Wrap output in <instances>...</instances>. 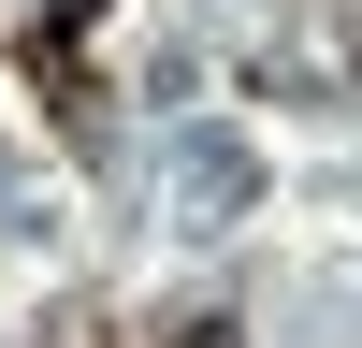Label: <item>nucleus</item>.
<instances>
[{
    "label": "nucleus",
    "mask_w": 362,
    "mask_h": 348,
    "mask_svg": "<svg viewBox=\"0 0 362 348\" xmlns=\"http://www.w3.org/2000/svg\"><path fill=\"white\" fill-rule=\"evenodd\" d=\"M174 348H247V334H232V319H189V334H174Z\"/></svg>",
    "instance_id": "obj_1"
}]
</instances>
